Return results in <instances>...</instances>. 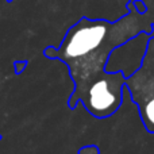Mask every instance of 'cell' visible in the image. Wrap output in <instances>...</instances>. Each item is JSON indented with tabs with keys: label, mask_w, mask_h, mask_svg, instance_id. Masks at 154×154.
<instances>
[{
	"label": "cell",
	"mask_w": 154,
	"mask_h": 154,
	"mask_svg": "<svg viewBox=\"0 0 154 154\" xmlns=\"http://www.w3.org/2000/svg\"><path fill=\"white\" fill-rule=\"evenodd\" d=\"M152 37H154V26H153V31H152Z\"/></svg>",
	"instance_id": "ba28073f"
},
{
	"label": "cell",
	"mask_w": 154,
	"mask_h": 154,
	"mask_svg": "<svg viewBox=\"0 0 154 154\" xmlns=\"http://www.w3.org/2000/svg\"><path fill=\"white\" fill-rule=\"evenodd\" d=\"M125 85L133 103L138 107V114L145 128L154 134V37L149 41L142 66L126 79Z\"/></svg>",
	"instance_id": "7a4b0ae2"
},
{
	"label": "cell",
	"mask_w": 154,
	"mask_h": 154,
	"mask_svg": "<svg viewBox=\"0 0 154 154\" xmlns=\"http://www.w3.org/2000/svg\"><path fill=\"white\" fill-rule=\"evenodd\" d=\"M7 2H12V0H7Z\"/></svg>",
	"instance_id": "30bf717a"
},
{
	"label": "cell",
	"mask_w": 154,
	"mask_h": 154,
	"mask_svg": "<svg viewBox=\"0 0 154 154\" xmlns=\"http://www.w3.org/2000/svg\"><path fill=\"white\" fill-rule=\"evenodd\" d=\"M134 5H135V8L138 10L139 14H145V12H146V7H145V4L141 2V0H135V2H134Z\"/></svg>",
	"instance_id": "52a82bcc"
},
{
	"label": "cell",
	"mask_w": 154,
	"mask_h": 154,
	"mask_svg": "<svg viewBox=\"0 0 154 154\" xmlns=\"http://www.w3.org/2000/svg\"><path fill=\"white\" fill-rule=\"evenodd\" d=\"M150 38H152V34L141 32V34L130 38L123 45L114 49L107 61L106 72H120L126 79L133 76L142 66Z\"/></svg>",
	"instance_id": "3957f363"
},
{
	"label": "cell",
	"mask_w": 154,
	"mask_h": 154,
	"mask_svg": "<svg viewBox=\"0 0 154 154\" xmlns=\"http://www.w3.org/2000/svg\"><path fill=\"white\" fill-rule=\"evenodd\" d=\"M77 154H100V149L96 145H87V146L80 147Z\"/></svg>",
	"instance_id": "8992f818"
},
{
	"label": "cell",
	"mask_w": 154,
	"mask_h": 154,
	"mask_svg": "<svg viewBox=\"0 0 154 154\" xmlns=\"http://www.w3.org/2000/svg\"><path fill=\"white\" fill-rule=\"evenodd\" d=\"M29 61L27 60H16L14 61V70H15V75H22L23 70L27 68Z\"/></svg>",
	"instance_id": "5b68a950"
},
{
	"label": "cell",
	"mask_w": 154,
	"mask_h": 154,
	"mask_svg": "<svg viewBox=\"0 0 154 154\" xmlns=\"http://www.w3.org/2000/svg\"><path fill=\"white\" fill-rule=\"evenodd\" d=\"M2 139H3V137H2V135H0V142H2Z\"/></svg>",
	"instance_id": "9c48e42d"
},
{
	"label": "cell",
	"mask_w": 154,
	"mask_h": 154,
	"mask_svg": "<svg viewBox=\"0 0 154 154\" xmlns=\"http://www.w3.org/2000/svg\"><path fill=\"white\" fill-rule=\"evenodd\" d=\"M127 14L114 22L82 16L68 29L61 45L48 46L43 56L64 62L73 81L68 99L69 109L81 103L96 119H106L118 112L123 103L126 77L120 72H106L109 54L130 38L149 32L153 26L145 14H139L134 2L127 0Z\"/></svg>",
	"instance_id": "6da1fadb"
},
{
	"label": "cell",
	"mask_w": 154,
	"mask_h": 154,
	"mask_svg": "<svg viewBox=\"0 0 154 154\" xmlns=\"http://www.w3.org/2000/svg\"><path fill=\"white\" fill-rule=\"evenodd\" d=\"M130 2H135V0H130ZM141 2L143 3L145 7H146L145 15H146L147 20L150 22L152 26H154V0H141Z\"/></svg>",
	"instance_id": "277c9868"
}]
</instances>
